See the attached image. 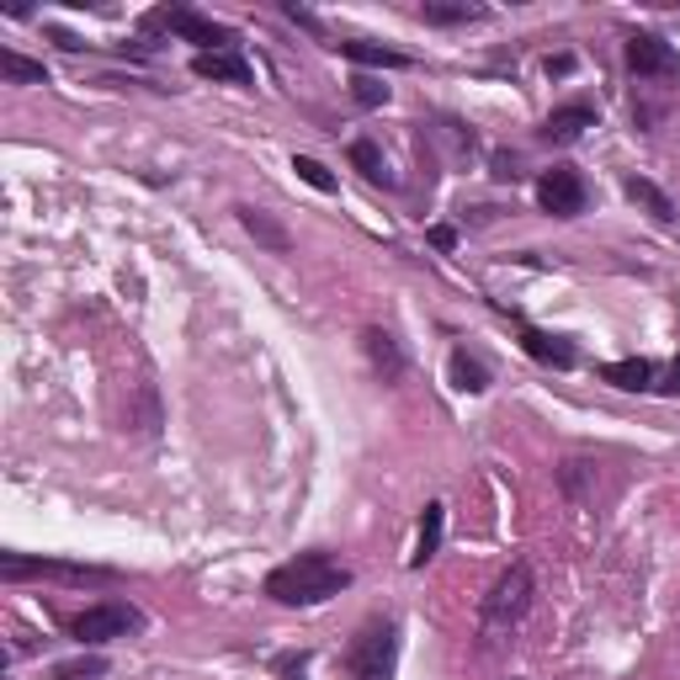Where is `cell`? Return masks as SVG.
<instances>
[{"instance_id": "cell-1", "label": "cell", "mask_w": 680, "mask_h": 680, "mask_svg": "<svg viewBox=\"0 0 680 680\" xmlns=\"http://www.w3.org/2000/svg\"><path fill=\"white\" fill-rule=\"evenodd\" d=\"M351 584V569L330 553H298L292 563H277L267 574V596L282 607H319Z\"/></svg>"}, {"instance_id": "cell-2", "label": "cell", "mask_w": 680, "mask_h": 680, "mask_svg": "<svg viewBox=\"0 0 680 680\" xmlns=\"http://www.w3.org/2000/svg\"><path fill=\"white\" fill-rule=\"evenodd\" d=\"M393 659H399V628L389 617H372L346 649V680H393Z\"/></svg>"}, {"instance_id": "cell-3", "label": "cell", "mask_w": 680, "mask_h": 680, "mask_svg": "<svg viewBox=\"0 0 680 680\" xmlns=\"http://www.w3.org/2000/svg\"><path fill=\"white\" fill-rule=\"evenodd\" d=\"M0 580H59V584H112V569L64 559H27V553H0Z\"/></svg>"}, {"instance_id": "cell-4", "label": "cell", "mask_w": 680, "mask_h": 680, "mask_svg": "<svg viewBox=\"0 0 680 680\" xmlns=\"http://www.w3.org/2000/svg\"><path fill=\"white\" fill-rule=\"evenodd\" d=\"M527 607H532V569H527V563H510L484 601V632L516 628V622L527 617Z\"/></svg>"}, {"instance_id": "cell-5", "label": "cell", "mask_w": 680, "mask_h": 680, "mask_svg": "<svg viewBox=\"0 0 680 680\" xmlns=\"http://www.w3.org/2000/svg\"><path fill=\"white\" fill-rule=\"evenodd\" d=\"M144 628V611L128 607V601H101V607H86L70 622V632L80 643H112V638H128V632Z\"/></svg>"}, {"instance_id": "cell-6", "label": "cell", "mask_w": 680, "mask_h": 680, "mask_svg": "<svg viewBox=\"0 0 680 680\" xmlns=\"http://www.w3.org/2000/svg\"><path fill=\"white\" fill-rule=\"evenodd\" d=\"M144 32H181L187 43H202V53L234 49V43H229V27L208 22V17H197V11H187V6H176V11H149Z\"/></svg>"}, {"instance_id": "cell-7", "label": "cell", "mask_w": 680, "mask_h": 680, "mask_svg": "<svg viewBox=\"0 0 680 680\" xmlns=\"http://www.w3.org/2000/svg\"><path fill=\"white\" fill-rule=\"evenodd\" d=\"M537 202H542V213H553V219H580L584 213L580 170H569V166L542 170V181H537Z\"/></svg>"}, {"instance_id": "cell-8", "label": "cell", "mask_w": 680, "mask_h": 680, "mask_svg": "<svg viewBox=\"0 0 680 680\" xmlns=\"http://www.w3.org/2000/svg\"><path fill=\"white\" fill-rule=\"evenodd\" d=\"M628 70L643 80H680V53L654 38V32H632L628 38Z\"/></svg>"}, {"instance_id": "cell-9", "label": "cell", "mask_w": 680, "mask_h": 680, "mask_svg": "<svg viewBox=\"0 0 680 680\" xmlns=\"http://www.w3.org/2000/svg\"><path fill=\"white\" fill-rule=\"evenodd\" d=\"M584 128H596V112L584 101H574V107H559L553 118L542 122V139L548 144H574V139H584Z\"/></svg>"}, {"instance_id": "cell-10", "label": "cell", "mask_w": 680, "mask_h": 680, "mask_svg": "<svg viewBox=\"0 0 680 680\" xmlns=\"http://www.w3.org/2000/svg\"><path fill=\"white\" fill-rule=\"evenodd\" d=\"M362 346H367V362H372V372H378L383 383H393V378L404 372V351H399V340H393L389 330H367Z\"/></svg>"}, {"instance_id": "cell-11", "label": "cell", "mask_w": 680, "mask_h": 680, "mask_svg": "<svg viewBox=\"0 0 680 680\" xmlns=\"http://www.w3.org/2000/svg\"><path fill=\"white\" fill-rule=\"evenodd\" d=\"M192 70L202 80H229V86H250V64H244L234 49H219V53H197Z\"/></svg>"}, {"instance_id": "cell-12", "label": "cell", "mask_w": 680, "mask_h": 680, "mask_svg": "<svg viewBox=\"0 0 680 680\" xmlns=\"http://www.w3.org/2000/svg\"><path fill=\"white\" fill-rule=\"evenodd\" d=\"M521 346H527V357H537L542 367H574V340H563V336L521 330Z\"/></svg>"}, {"instance_id": "cell-13", "label": "cell", "mask_w": 680, "mask_h": 680, "mask_svg": "<svg viewBox=\"0 0 680 680\" xmlns=\"http://www.w3.org/2000/svg\"><path fill=\"white\" fill-rule=\"evenodd\" d=\"M240 223H244V234H250V240L267 244V250H277V256H282V250H292V234L277 219H267L261 208H240Z\"/></svg>"}, {"instance_id": "cell-14", "label": "cell", "mask_w": 680, "mask_h": 680, "mask_svg": "<svg viewBox=\"0 0 680 680\" xmlns=\"http://www.w3.org/2000/svg\"><path fill=\"white\" fill-rule=\"evenodd\" d=\"M340 53L351 59V64H372V70H404L410 59L399 49H383V43H367V38H351V43H340Z\"/></svg>"}, {"instance_id": "cell-15", "label": "cell", "mask_w": 680, "mask_h": 680, "mask_svg": "<svg viewBox=\"0 0 680 680\" xmlns=\"http://www.w3.org/2000/svg\"><path fill=\"white\" fill-rule=\"evenodd\" d=\"M601 378H607L611 389H628V393L654 389V367L643 362V357H632V362H607L601 367Z\"/></svg>"}, {"instance_id": "cell-16", "label": "cell", "mask_w": 680, "mask_h": 680, "mask_svg": "<svg viewBox=\"0 0 680 680\" xmlns=\"http://www.w3.org/2000/svg\"><path fill=\"white\" fill-rule=\"evenodd\" d=\"M420 17L437 27H462V22H479L484 17V6H473V0H426L420 6Z\"/></svg>"}, {"instance_id": "cell-17", "label": "cell", "mask_w": 680, "mask_h": 680, "mask_svg": "<svg viewBox=\"0 0 680 680\" xmlns=\"http://www.w3.org/2000/svg\"><path fill=\"white\" fill-rule=\"evenodd\" d=\"M441 527H447V510H441V506H426V521H420V537H414V553H410L414 569H426V563L437 559Z\"/></svg>"}, {"instance_id": "cell-18", "label": "cell", "mask_w": 680, "mask_h": 680, "mask_svg": "<svg viewBox=\"0 0 680 680\" xmlns=\"http://www.w3.org/2000/svg\"><path fill=\"white\" fill-rule=\"evenodd\" d=\"M628 197H632V202H643V208H649V213H654L659 223H670V219H676V202H670V197L659 192L654 181H643V176H628Z\"/></svg>"}, {"instance_id": "cell-19", "label": "cell", "mask_w": 680, "mask_h": 680, "mask_svg": "<svg viewBox=\"0 0 680 680\" xmlns=\"http://www.w3.org/2000/svg\"><path fill=\"white\" fill-rule=\"evenodd\" d=\"M351 166L362 170L367 181H378V187H393L389 166H383V149L372 144V139H357V144H351Z\"/></svg>"}, {"instance_id": "cell-20", "label": "cell", "mask_w": 680, "mask_h": 680, "mask_svg": "<svg viewBox=\"0 0 680 680\" xmlns=\"http://www.w3.org/2000/svg\"><path fill=\"white\" fill-rule=\"evenodd\" d=\"M447 372H452V389H462V393H484L489 389V372L468 351H452V362H447Z\"/></svg>"}, {"instance_id": "cell-21", "label": "cell", "mask_w": 680, "mask_h": 680, "mask_svg": "<svg viewBox=\"0 0 680 680\" xmlns=\"http://www.w3.org/2000/svg\"><path fill=\"white\" fill-rule=\"evenodd\" d=\"M0 80L6 86H43L49 74H43V64H32V59H22V53H0Z\"/></svg>"}, {"instance_id": "cell-22", "label": "cell", "mask_w": 680, "mask_h": 680, "mask_svg": "<svg viewBox=\"0 0 680 680\" xmlns=\"http://www.w3.org/2000/svg\"><path fill=\"white\" fill-rule=\"evenodd\" d=\"M563 489H569L574 500H584V494L596 489V468H590V462H563Z\"/></svg>"}, {"instance_id": "cell-23", "label": "cell", "mask_w": 680, "mask_h": 680, "mask_svg": "<svg viewBox=\"0 0 680 680\" xmlns=\"http://www.w3.org/2000/svg\"><path fill=\"white\" fill-rule=\"evenodd\" d=\"M292 170H298V176H303L314 192H336V176L319 166V160H309V154H298V160H292Z\"/></svg>"}, {"instance_id": "cell-24", "label": "cell", "mask_w": 680, "mask_h": 680, "mask_svg": "<svg viewBox=\"0 0 680 680\" xmlns=\"http://www.w3.org/2000/svg\"><path fill=\"white\" fill-rule=\"evenodd\" d=\"M351 97L362 101V107H383V101H389V86L372 80V74H357V80H351Z\"/></svg>"}, {"instance_id": "cell-25", "label": "cell", "mask_w": 680, "mask_h": 680, "mask_svg": "<svg viewBox=\"0 0 680 680\" xmlns=\"http://www.w3.org/2000/svg\"><path fill=\"white\" fill-rule=\"evenodd\" d=\"M53 676L59 680H97V676H107V659H74V664H59Z\"/></svg>"}, {"instance_id": "cell-26", "label": "cell", "mask_w": 680, "mask_h": 680, "mask_svg": "<svg viewBox=\"0 0 680 680\" xmlns=\"http://www.w3.org/2000/svg\"><path fill=\"white\" fill-rule=\"evenodd\" d=\"M516 176H521V170H516V154L500 149V154H494V181H516Z\"/></svg>"}, {"instance_id": "cell-27", "label": "cell", "mask_w": 680, "mask_h": 680, "mask_svg": "<svg viewBox=\"0 0 680 680\" xmlns=\"http://www.w3.org/2000/svg\"><path fill=\"white\" fill-rule=\"evenodd\" d=\"M303 670H309V654H288V659H282V680H303Z\"/></svg>"}, {"instance_id": "cell-28", "label": "cell", "mask_w": 680, "mask_h": 680, "mask_svg": "<svg viewBox=\"0 0 680 680\" xmlns=\"http://www.w3.org/2000/svg\"><path fill=\"white\" fill-rule=\"evenodd\" d=\"M431 244H437V250H452V244H458V234L441 223V229H431Z\"/></svg>"}, {"instance_id": "cell-29", "label": "cell", "mask_w": 680, "mask_h": 680, "mask_svg": "<svg viewBox=\"0 0 680 680\" xmlns=\"http://www.w3.org/2000/svg\"><path fill=\"white\" fill-rule=\"evenodd\" d=\"M659 389H664V393H676V389H680V362L664 367V383H659Z\"/></svg>"}, {"instance_id": "cell-30", "label": "cell", "mask_w": 680, "mask_h": 680, "mask_svg": "<svg viewBox=\"0 0 680 680\" xmlns=\"http://www.w3.org/2000/svg\"><path fill=\"white\" fill-rule=\"evenodd\" d=\"M510 680H516V676H510Z\"/></svg>"}]
</instances>
